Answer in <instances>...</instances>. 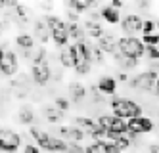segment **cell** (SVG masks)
Instances as JSON below:
<instances>
[{"instance_id":"7a4b0ae2","label":"cell","mask_w":159,"mask_h":153,"mask_svg":"<svg viewBox=\"0 0 159 153\" xmlns=\"http://www.w3.org/2000/svg\"><path fill=\"white\" fill-rule=\"evenodd\" d=\"M109 107L113 111V115L119 117L123 121H130V119H136V117H142L144 115V109L140 103H136L134 100H129L125 96H111L109 100Z\"/></svg>"},{"instance_id":"74e56055","label":"cell","mask_w":159,"mask_h":153,"mask_svg":"<svg viewBox=\"0 0 159 153\" xmlns=\"http://www.w3.org/2000/svg\"><path fill=\"white\" fill-rule=\"evenodd\" d=\"M115 79H117V80H121V82H129V80H130V77L127 75V71H121Z\"/></svg>"},{"instance_id":"603a6c76","label":"cell","mask_w":159,"mask_h":153,"mask_svg":"<svg viewBox=\"0 0 159 153\" xmlns=\"http://www.w3.org/2000/svg\"><path fill=\"white\" fill-rule=\"evenodd\" d=\"M84 153H121V151L109 142H92L84 146Z\"/></svg>"},{"instance_id":"ab89813d","label":"cell","mask_w":159,"mask_h":153,"mask_svg":"<svg viewBox=\"0 0 159 153\" xmlns=\"http://www.w3.org/2000/svg\"><path fill=\"white\" fill-rule=\"evenodd\" d=\"M150 153H159V144H152L150 146Z\"/></svg>"},{"instance_id":"d590c367","label":"cell","mask_w":159,"mask_h":153,"mask_svg":"<svg viewBox=\"0 0 159 153\" xmlns=\"http://www.w3.org/2000/svg\"><path fill=\"white\" fill-rule=\"evenodd\" d=\"M90 92H92V98H94V101H104V96L100 94V90L96 88V84H92V86H90Z\"/></svg>"},{"instance_id":"4fadbf2b","label":"cell","mask_w":159,"mask_h":153,"mask_svg":"<svg viewBox=\"0 0 159 153\" xmlns=\"http://www.w3.org/2000/svg\"><path fill=\"white\" fill-rule=\"evenodd\" d=\"M58 136L65 142H77L81 144L84 140V132L81 128H77L75 124H63V126H58Z\"/></svg>"},{"instance_id":"7c38bea8","label":"cell","mask_w":159,"mask_h":153,"mask_svg":"<svg viewBox=\"0 0 159 153\" xmlns=\"http://www.w3.org/2000/svg\"><path fill=\"white\" fill-rule=\"evenodd\" d=\"M140 40L146 46V57H148V60H150L152 63L159 61V34L157 33L146 34V37H140Z\"/></svg>"},{"instance_id":"d6a6232c","label":"cell","mask_w":159,"mask_h":153,"mask_svg":"<svg viewBox=\"0 0 159 153\" xmlns=\"http://www.w3.org/2000/svg\"><path fill=\"white\" fill-rule=\"evenodd\" d=\"M155 33V19H144L142 23V37H146V34H153Z\"/></svg>"},{"instance_id":"484cf974","label":"cell","mask_w":159,"mask_h":153,"mask_svg":"<svg viewBox=\"0 0 159 153\" xmlns=\"http://www.w3.org/2000/svg\"><path fill=\"white\" fill-rule=\"evenodd\" d=\"M17 119H19L21 124L33 126V123H35V111H33L31 105H21V107H19V113H17Z\"/></svg>"},{"instance_id":"ffe728a7","label":"cell","mask_w":159,"mask_h":153,"mask_svg":"<svg viewBox=\"0 0 159 153\" xmlns=\"http://www.w3.org/2000/svg\"><path fill=\"white\" fill-rule=\"evenodd\" d=\"M33 33H35V34H33V38H35V42L46 44V42L50 40V31H48V27H46V21H44V17L35 21V27H33Z\"/></svg>"},{"instance_id":"9c48e42d","label":"cell","mask_w":159,"mask_h":153,"mask_svg":"<svg viewBox=\"0 0 159 153\" xmlns=\"http://www.w3.org/2000/svg\"><path fill=\"white\" fill-rule=\"evenodd\" d=\"M142 23H144V17H140V14H127L121 19L119 25L123 33H127L125 37H138V34H142Z\"/></svg>"},{"instance_id":"ac0fdd59","label":"cell","mask_w":159,"mask_h":153,"mask_svg":"<svg viewBox=\"0 0 159 153\" xmlns=\"http://www.w3.org/2000/svg\"><path fill=\"white\" fill-rule=\"evenodd\" d=\"M29 134H31L33 140H35V146H37L39 149H46V146H48V142H50V138H52L50 132H46L44 128H40V126H37V124L29 126Z\"/></svg>"},{"instance_id":"1f68e13d","label":"cell","mask_w":159,"mask_h":153,"mask_svg":"<svg viewBox=\"0 0 159 153\" xmlns=\"http://www.w3.org/2000/svg\"><path fill=\"white\" fill-rule=\"evenodd\" d=\"M54 107L56 109H60L61 113H65V111H69V107H71V101L67 100V98H61V96H58L54 100Z\"/></svg>"},{"instance_id":"8992f818","label":"cell","mask_w":159,"mask_h":153,"mask_svg":"<svg viewBox=\"0 0 159 153\" xmlns=\"http://www.w3.org/2000/svg\"><path fill=\"white\" fill-rule=\"evenodd\" d=\"M21 147V134L12 128H0V153H17Z\"/></svg>"},{"instance_id":"ba28073f","label":"cell","mask_w":159,"mask_h":153,"mask_svg":"<svg viewBox=\"0 0 159 153\" xmlns=\"http://www.w3.org/2000/svg\"><path fill=\"white\" fill-rule=\"evenodd\" d=\"M69 48V54L73 57V69L79 65L90 63V40H83V42H73ZM92 65V63H90Z\"/></svg>"},{"instance_id":"52a82bcc","label":"cell","mask_w":159,"mask_h":153,"mask_svg":"<svg viewBox=\"0 0 159 153\" xmlns=\"http://www.w3.org/2000/svg\"><path fill=\"white\" fill-rule=\"evenodd\" d=\"M157 75H159V73H153V71H150V69H146V71H142V73H138V75L130 77L129 84H130V88H134V90L152 92V90H155Z\"/></svg>"},{"instance_id":"277c9868","label":"cell","mask_w":159,"mask_h":153,"mask_svg":"<svg viewBox=\"0 0 159 153\" xmlns=\"http://www.w3.org/2000/svg\"><path fill=\"white\" fill-rule=\"evenodd\" d=\"M117 52L123 57H130V60L140 61L146 56V46L140 40V37H121L117 42Z\"/></svg>"},{"instance_id":"d4e9b609","label":"cell","mask_w":159,"mask_h":153,"mask_svg":"<svg viewBox=\"0 0 159 153\" xmlns=\"http://www.w3.org/2000/svg\"><path fill=\"white\" fill-rule=\"evenodd\" d=\"M67 33H69V40H73V42L88 40V38H86V33H84V27H83V23H67Z\"/></svg>"},{"instance_id":"2e32d148","label":"cell","mask_w":159,"mask_h":153,"mask_svg":"<svg viewBox=\"0 0 159 153\" xmlns=\"http://www.w3.org/2000/svg\"><path fill=\"white\" fill-rule=\"evenodd\" d=\"M96 88L100 90L102 96H115V92H117V79L115 77H111V75H102L98 79V84Z\"/></svg>"},{"instance_id":"4dcf8cb0","label":"cell","mask_w":159,"mask_h":153,"mask_svg":"<svg viewBox=\"0 0 159 153\" xmlns=\"http://www.w3.org/2000/svg\"><path fill=\"white\" fill-rule=\"evenodd\" d=\"M113 146H115V147L123 153V151H127V149L132 146V142L127 138V134H125V136H115V140H113Z\"/></svg>"},{"instance_id":"e575fe53","label":"cell","mask_w":159,"mask_h":153,"mask_svg":"<svg viewBox=\"0 0 159 153\" xmlns=\"http://www.w3.org/2000/svg\"><path fill=\"white\" fill-rule=\"evenodd\" d=\"M65 16H67V23H79V17H81V16H79L77 11H73V10H67Z\"/></svg>"},{"instance_id":"f6af8a7d","label":"cell","mask_w":159,"mask_h":153,"mask_svg":"<svg viewBox=\"0 0 159 153\" xmlns=\"http://www.w3.org/2000/svg\"><path fill=\"white\" fill-rule=\"evenodd\" d=\"M2 31H4V23L0 21V37H2Z\"/></svg>"},{"instance_id":"3957f363","label":"cell","mask_w":159,"mask_h":153,"mask_svg":"<svg viewBox=\"0 0 159 153\" xmlns=\"http://www.w3.org/2000/svg\"><path fill=\"white\" fill-rule=\"evenodd\" d=\"M44 21H46V27L50 31V38L56 44V48H67V42H69V33H67V21H63L60 16L48 14L44 16Z\"/></svg>"},{"instance_id":"5bb4252c","label":"cell","mask_w":159,"mask_h":153,"mask_svg":"<svg viewBox=\"0 0 159 153\" xmlns=\"http://www.w3.org/2000/svg\"><path fill=\"white\" fill-rule=\"evenodd\" d=\"M14 42L17 46V50L23 54V57L31 60V54H33V50H35V38H33V34L31 33H19Z\"/></svg>"},{"instance_id":"6da1fadb","label":"cell","mask_w":159,"mask_h":153,"mask_svg":"<svg viewBox=\"0 0 159 153\" xmlns=\"http://www.w3.org/2000/svg\"><path fill=\"white\" fill-rule=\"evenodd\" d=\"M31 80L35 82L37 86H46L50 79H52V69H50V63H48V54H46V48H35L31 54Z\"/></svg>"},{"instance_id":"60d3db41","label":"cell","mask_w":159,"mask_h":153,"mask_svg":"<svg viewBox=\"0 0 159 153\" xmlns=\"http://www.w3.org/2000/svg\"><path fill=\"white\" fill-rule=\"evenodd\" d=\"M138 8H142V10H148V8H150V4H148V2H140V4H138Z\"/></svg>"},{"instance_id":"d6986e66","label":"cell","mask_w":159,"mask_h":153,"mask_svg":"<svg viewBox=\"0 0 159 153\" xmlns=\"http://www.w3.org/2000/svg\"><path fill=\"white\" fill-rule=\"evenodd\" d=\"M100 17H102V21L109 23V25H119L121 23V11L115 10L113 6H109V4H104V6H100Z\"/></svg>"},{"instance_id":"4316f807","label":"cell","mask_w":159,"mask_h":153,"mask_svg":"<svg viewBox=\"0 0 159 153\" xmlns=\"http://www.w3.org/2000/svg\"><path fill=\"white\" fill-rule=\"evenodd\" d=\"M42 115H44V119H46L48 123H52V124L60 123V121L63 119V113H61L60 109H56V107H54V103H52V105H44Z\"/></svg>"},{"instance_id":"44dd1931","label":"cell","mask_w":159,"mask_h":153,"mask_svg":"<svg viewBox=\"0 0 159 153\" xmlns=\"http://www.w3.org/2000/svg\"><path fill=\"white\" fill-rule=\"evenodd\" d=\"M67 92H69V100L79 103V101H83L86 98V88L83 82H79V80H73L69 82V86H67Z\"/></svg>"},{"instance_id":"bcb514c9","label":"cell","mask_w":159,"mask_h":153,"mask_svg":"<svg viewBox=\"0 0 159 153\" xmlns=\"http://www.w3.org/2000/svg\"><path fill=\"white\" fill-rule=\"evenodd\" d=\"M155 29H159V19H157V21H155Z\"/></svg>"},{"instance_id":"b9f144b4","label":"cell","mask_w":159,"mask_h":153,"mask_svg":"<svg viewBox=\"0 0 159 153\" xmlns=\"http://www.w3.org/2000/svg\"><path fill=\"white\" fill-rule=\"evenodd\" d=\"M155 92H157V96H159V75H157V80H155Z\"/></svg>"},{"instance_id":"9a60e30c","label":"cell","mask_w":159,"mask_h":153,"mask_svg":"<svg viewBox=\"0 0 159 153\" xmlns=\"http://www.w3.org/2000/svg\"><path fill=\"white\" fill-rule=\"evenodd\" d=\"M117 42H119V37L117 34H113V33H104L102 37L98 38V46H100V50L104 52L106 56H113L117 52Z\"/></svg>"},{"instance_id":"7402d4cb","label":"cell","mask_w":159,"mask_h":153,"mask_svg":"<svg viewBox=\"0 0 159 153\" xmlns=\"http://www.w3.org/2000/svg\"><path fill=\"white\" fill-rule=\"evenodd\" d=\"M73 124H75L77 128H81L84 134H92V132H96L98 128H100L98 123L92 119V117H75V119H73Z\"/></svg>"},{"instance_id":"f35d334b","label":"cell","mask_w":159,"mask_h":153,"mask_svg":"<svg viewBox=\"0 0 159 153\" xmlns=\"http://www.w3.org/2000/svg\"><path fill=\"white\" fill-rule=\"evenodd\" d=\"M109 6H113L115 10H119V11H121V8L125 6V2H121V0H111V4H109Z\"/></svg>"},{"instance_id":"83f0119b","label":"cell","mask_w":159,"mask_h":153,"mask_svg":"<svg viewBox=\"0 0 159 153\" xmlns=\"http://www.w3.org/2000/svg\"><path fill=\"white\" fill-rule=\"evenodd\" d=\"M29 8L25 6V4H19L17 2V6L14 8V19H16V23H19V25H27L29 23Z\"/></svg>"},{"instance_id":"e0dca14e","label":"cell","mask_w":159,"mask_h":153,"mask_svg":"<svg viewBox=\"0 0 159 153\" xmlns=\"http://www.w3.org/2000/svg\"><path fill=\"white\" fill-rule=\"evenodd\" d=\"M83 27H84V33H86V38H90V40H92V38L98 40L102 34L106 33L100 19H90V17H86L84 23H83Z\"/></svg>"},{"instance_id":"836d02e7","label":"cell","mask_w":159,"mask_h":153,"mask_svg":"<svg viewBox=\"0 0 159 153\" xmlns=\"http://www.w3.org/2000/svg\"><path fill=\"white\" fill-rule=\"evenodd\" d=\"M67 153H84V147L77 142H67Z\"/></svg>"},{"instance_id":"7dc6e473","label":"cell","mask_w":159,"mask_h":153,"mask_svg":"<svg viewBox=\"0 0 159 153\" xmlns=\"http://www.w3.org/2000/svg\"><path fill=\"white\" fill-rule=\"evenodd\" d=\"M157 140H159V134H157Z\"/></svg>"},{"instance_id":"5b68a950","label":"cell","mask_w":159,"mask_h":153,"mask_svg":"<svg viewBox=\"0 0 159 153\" xmlns=\"http://www.w3.org/2000/svg\"><path fill=\"white\" fill-rule=\"evenodd\" d=\"M96 123H98V126L102 128V130H106V132H109L113 136H125V134H129L127 121L119 119V117H115L113 113L111 115H100L98 119H96Z\"/></svg>"},{"instance_id":"f1b7e54d","label":"cell","mask_w":159,"mask_h":153,"mask_svg":"<svg viewBox=\"0 0 159 153\" xmlns=\"http://www.w3.org/2000/svg\"><path fill=\"white\" fill-rule=\"evenodd\" d=\"M106 61V54L100 50V46L90 42V63H96V65H102Z\"/></svg>"},{"instance_id":"cb8c5ba5","label":"cell","mask_w":159,"mask_h":153,"mask_svg":"<svg viewBox=\"0 0 159 153\" xmlns=\"http://www.w3.org/2000/svg\"><path fill=\"white\" fill-rule=\"evenodd\" d=\"M96 6H98V2H92V0H69V2H67V10L77 11L79 16L84 14V11L94 10Z\"/></svg>"},{"instance_id":"7bdbcfd3","label":"cell","mask_w":159,"mask_h":153,"mask_svg":"<svg viewBox=\"0 0 159 153\" xmlns=\"http://www.w3.org/2000/svg\"><path fill=\"white\" fill-rule=\"evenodd\" d=\"M4 52H6V48H4V46H0V60L4 57Z\"/></svg>"},{"instance_id":"8d00e7d4","label":"cell","mask_w":159,"mask_h":153,"mask_svg":"<svg viewBox=\"0 0 159 153\" xmlns=\"http://www.w3.org/2000/svg\"><path fill=\"white\" fill-rule=\"evenodd\" d=\"M23 153H40V149L35 144H25L23 146Z\"/></svg>"},{"instance_id":"30bf717a","label":"cell","mask_w":159,"mask_h":153,"mask_svg":"<svg viewBox=\"0 0 159 153\" xmlns=\"http://www.w3.org/2000/svg\"><path fill=\"white\" fill-rule=\"evenodd\" d=\"M19 71V57L16 54V50H8L4 52V57L0 60V73L4 77H14Z\"/></svg>"},{"instance_id":"f546056e","label":"cell","mask_w":159,"mask_h":153,"mask_svg":"<svg viewBox=\"0 0 159 153\" xmlns=\"http://www.w3.org/2000/svg\"><path fill=\"white\" fill-rule=\"evenodd\" d=\"M58 60H60L61 67H65V69H73V57H71V54H69V48H61L60 54H58Z\"/></svg>"},{"instance_id":"ee69618b","label":"cell","mask_w":159,"mask_h":153,"mask_svg":"<svg viewBox=\"0 0 159 153\" xmlns=\"http://www.w3.org/2000/svg\"><path fill=\"white\" fill-rule=\"evenodd\" d=\"M6 10V4H4V0H0V11H4Z\"/></svg>"},{"instance_id":"8fae6325","label":"cell","mask_w":159,"mask_h":153,"mask_svg":"<svg viewBox=\"0 0 159 153\" xmlns=\"http://www.w3.org/2000/svg\"><path fill=\"white\" fill-rule=\"evenodd\" d=\"M127 124H129V132H132V134H136V136L150 134V132H153V128H155L153 119H150V117H146V115L127 121Z\"/></svg>"}]
</instances>
